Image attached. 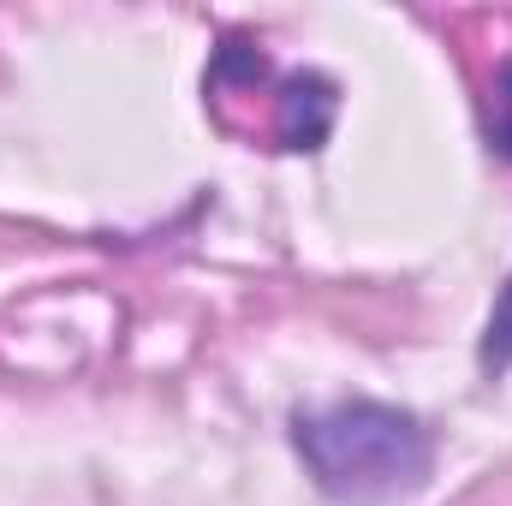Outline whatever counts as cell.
<instances>
[{
	"mask_svg": "<svg viewBox=\"0 0 512 506\" xmlns=\"http://www.w3.org/2000/svg\"><path fill=\"white\" fill-rule=\"evenodd\" d=\"M489 143L512 161V60L495 72V90H489Z\"/></svg>",
	"mask_w": 512,
	"mask_h": 506,
	"instance_id": "cell-4",
	"label": "cell"
},
{
	"mask_svg": "<svg viewBox=\"0 0 512 506\" xmlns=\"http://www.w3.org/2000/svg\"><path fill=\"white\" fill-rule=\"evenodd\" d=\"M340 114V84L322 78V72H298L280 84V102H274V120H280V143L286 149H322L328 131Z\"/></svg>",
	"mask_w": 512,
	"mask_h": 506,
	"instance_id": "cell-2",
	"label": "cell"
},
{
	"mask_svg": "<svg viewBox=\"0 0 512 506\" xmlns=\"http://www.w3.org/2000/svg\"><path fill=\"white\" fill-rule=\"evenodd\" d=\"M292 441L316 489L340 506H399L435 471L429 423L382 399H340L328 411H304L292 423Z\"/></svg>",
	"mask_w": 512,
	"mask_h": 506,
	"instance_id": "cell-1",
	"label": "cell"
},
{
	"mask_svg": "<svg viewBox=\"0 0 512 506\" xmlns=\"http://www.w3.org/2000/svg\"><path fill=\"white\" fill-rule=\"evenodd\" d=\"M483 370L489 376H507L512 370V274H507V286L495 292V310H489V328H483Z\"/></svg>",
	"mask_w": 512,
	"mask_h": 506,
	"instance_id": "cell-3",
	"label": "cell"
}]
</instances>
